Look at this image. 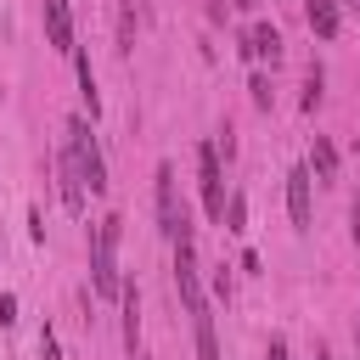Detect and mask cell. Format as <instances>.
Returning a JSON list of instances; mask_svg holds the SVG:
<instances>
[{"instance_id":"obj_1","label":"cell","mask_w":360,"mask_h":360,"mask_svg":"<svg viewBox=\"0 0 360 360\" xmlns=\"http://www.w3.org/2000/svg\"><path fill=\"white\" fill-rule=\"evenodd\" d=\"M174 287H180V304H186L191 332H197V360H219L214 309H208V298H202V281H197V248H191V242H174Z\"/></svg>"},{"instance_id":"obj_2","label":"cell","mask_w":360,"mask_h":360,"mask_svg":"<svg viewBox=\"0 0 360 360\" xmlns=\"http://www.w3.org/2000/svg\"><path fill=\"white\" fill-rule=\"evenodd\" d=\"M118 214H107L101 225H96V236H90V281H96V298L101 304H118V292H124V276H118Z\"/></svg>"},{"instance_id":"obj_3","label":"cell","mask_w":360,"mask_h":360,"mask_svg":"<svg viewBox=\"0 0 360 360\" xmlns=\"http://www.w3.org/2000/svg\"><path fill=\"white\" fill-rule=\"evenodd\" d=\"M68 152L79 158V174H84L90 197H101L107 191V163H101V146H96V135H90L84 118H68Z\"/></svg>"},{"instance_id":"obj_4","label":"cell","mask_w":360,"mask_h":360,"mask_svg":"<svg viewBox=\"0 0 360 360\" xmlns=\"http://www.w3.org/2000/svg\"><path fill=\"white\" fill-rule=\"evenodd\" d=\"M158 231L169 236V242H186L191 236V219H186V208H180V197H174V169L169 163H158Z\"/></svg>"},{"instance_id":"obj_5","label":"cell","mask_w":360,"mask_h":360,"mask_svg":"<svg viewBox=\"0 0 360 360\" xmlns=\"http://www.w3.org/2000/svg\"><path fill=\"white\" fill-rule=\"evenodd\" d=\"M197 169H202V208L214 225H225V174H219V146H197Z\"/></svg>"},{"instance_id":"obj_6","label":"cell","mask_w":360,"mask_h":360,"mask_svg":"<svg viewBox=\"0 0 360 360\" xmlns=\"http://www.w3.org/2000/svg\"><path fill=\"white\" fill-rule=\"evenodd\" d=\"M309 186H315V174H309V163H298V169L287 174V208H292V225H298V231L315 225V214H309Z\"/></svg>"},{"instance_id":"obj_7","label":"cell","mask_w":360,"mask_h":360,"mask_svg":"<svg viewBox=\"0 0 360 360\" xmlns=\"http://www.w3.org/2000/svg\"><path fill=\"white\" fill-rule=\"evenodd\" d=\"M56 180H62V202H68L73 214H84V191H90V186H84V174H79V158H73L68 146L56 152Z\"/></svg>"},{"instance_id":"obj_8","label":"cell","mask_w":360,"mask_h":360,"mask_svg":"<svg viewBox=\"0 0 360 360\" xmlns=\"http://www.w3.org/2000/svg\"><path fill=\"white\" fill-rule=\"evenodd\" d=\"M45 34H51V45L62 51V56H73L79 45H73V17H68V0H45Z\"/></svg>"},{"instance_id":"obj_9","label":"cell","mask_w":360,"mask_h":360,"mask_svg":"<svg viewBox=\"0 0 360 360\" xmlns=\"http://www.w3.org/2000/svg\"><path fill=\"white\" fill-rule=\"evenodd\" d=\"M242 56H259V62H281V34H276L270 22H253V28H248V45H242Z\"/></svg>"},{"instance_id":"obj_10","label":"cell","mask_w":360,"mask_h":360,"mask_svg":"<svg viewBox=\"0 0 360 360\" xmlns=\"http://www.w3.org/2000/svg\"><path fill=\"white\" fill-rule=\"evenodd\" d=\"M304 17H309V28H315L321 39H338V28H343L338 0H304Z\"/></svg>"},{"instance_id":"obj_11","label":"cell","mask_w":360,"mask_h":360,"mask_svg":"<svg viewBox=\"0 0 360 360\" xmlns=\"http://www.w3.org/2000/svg\"><path fill=\"white\" fill-rule=\"evenodd\" d=\"M309 174H315L321 186H332V180H338V146H332L326 135H315V146H309Z\"/></svg>"},{"instance_id":"obj_12","label":"cell","mask_w":360,"mask_h":360,"mask_svg":"<svg viewBox=\"0 0 360 360\" xmlns=\"http://www.w3.org/2000/svg\"><path fill=\"white\" fill-rule=\"evenodd\" d=\"M225 231H248V202H242V197L225 202Z\"/></svg>"},{"instance_id":"obj_13","label":"cell","mask_w":360,"mask_h":360,"mask_svg":"<svg viewBox=\"0 0 360 360\" xmlns=\"http://www.w3.org/2000/svg\"><path fill=\"white\" fill-rule=\"evenodd\" d=\"M321 107V68H309V84H304V112Z\"/></svg>"},{"instance_id":"obj_14","label":"cell","mask_w":360,"mask_h":360,"mask_svg":"<svg viewBox=\"0 0 360 360\" xmlns=\"http://www.w3.org/2000/svg\"><path fill=\"white\" fill-rule=\"evenodd\" d=\"M248 90H253V107H270V79H264V73H253Z\"/></svg>"},{"instance_id":"obj_15","label":"cell","mask_w":360,"mask_h":360,"mask_svg":"<svg viewBox=\"0 0 360 360\" xmlns=\"http://www.w3.org/2000/svg\"><path fill=\"white\" fill-rule=\"evenodd\" d=\"M11 321H17V298H11V292H0V326H11Z\"/></svg>"},{"instance_id":"obj_16","label":"cell","mask_w":360,"mask_h":360,"mask_svg":"<svg viewBox=\"0 0 360 360\" xmlns=\"http://www.w3.org/2000/svg\"><path fill=\"white\" fill-rule=\"evenodd\" d=\"M39 349H45V360H62V354H56V338H51V326L39 332Z\"/></svg>"},{"instance_id":"obj_17","label":"cell","mask_w":360,"mask_h":360,"mask_svg":"<svg viewBox=\"0 0 360 360\" xmlns=\"http://www.w3.org/2000/svg\"><path fill=\"white\" fill-rule=\"evenodd\" d=\"M264 360H287V338H270V349H264Z\"/></svg>"},{"instance_id":"obj_18","label":"cell","mask_w":360,"mask_h":360,"mask_svg":"<svg viewBox=\"0 0 360 360\" xmlns=\"http://www.w3.org/2000/svg\"><path fill=\"white\" fill-rule=\"evenodd\" d=\"M349 219H354V242H360V197H354V208H349Z\"/></svg>"},{"instance_id":"obj_19","label":"cell","mask_w":360,"mask_h":360,"mask_svg":"<svg viewBox=\"0 0 360 360\" xmlns=\"http://www.w3.org/2000/svg\"><path fill=\"white\" fill-rule=\"evenodd\" d=\"M315 360H332V349H326V343H315Z\"/></svg>"},{"instance_id":"obj_20","label":"cell","mask_w":360,"mask_h":360,"mask_svg":"<svg viewBox=\"0 0 360 360\" xmlns=\"http://www.w3.org/2000/svg\"><path fill=\"white\" fill-rule=\"evenodd\" d=\"M253 6H259V0H236V11H253Z\"/></svg>"},{"instance_id":"obj_21","label":"cell","mask_w":360,"mask_h":360,"mask_svg":"<svg viewBox=\"0 0 360 360\" xmlns=\"http://www.w3.org/2000/svg\"><path fill=\"white\" fill-rule=\"evenodd\" d=\"M343 6H360V0H343Z\"/></svg>"}]
</instances>
